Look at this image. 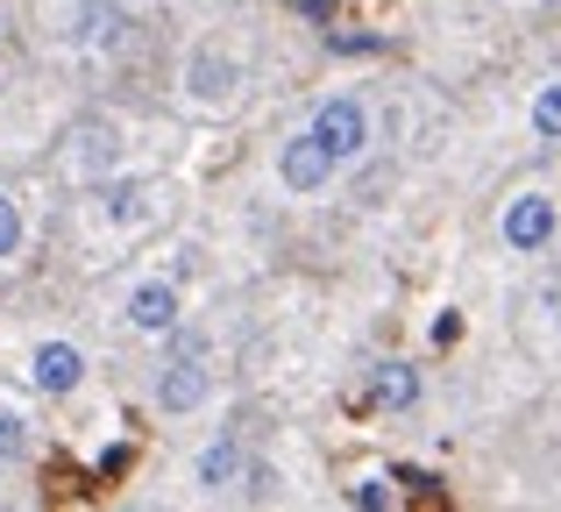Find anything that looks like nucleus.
Returning a JSON list of instances; mask_svg holds the SVG:
<instances>
[{"mask_svg": "<svg viewBox=\"0 0 561 512\" xmlns=\"http://www.w3.org/2000/svg\"><path fill=\"white\" fill-rule=\"evenodd\" d=\"M370 406L377 413H412V406H420V371H412V363H383L370 377Z\"/></svg>", "mask_w": 561, "mask_h": 512, "instance_id": "nucleus-9", "label": "nucleus"}, {"mask_svg": "<svg viewBox=\"0 0 561 512\" xmlns=\"http://www.w3.org/2000/svg\"><path fill=\"white\" fill-rule=\"evenodd\" d=\"M14 250H22V207L0 193V257H14Z\"/></svg>", "mask_w": 561, "mask_h": 512, "instance_id": "nucleus-16", "label": "nucleus"}, {"mask_svg": "<svg viewBox=\"0 0 561 512\" xmlns=\"http://www.w3.org/2000/svg\"><path fill=\"white\" fill-rule=\"evenodd\" d=\"M79 377H85V356H79V342H43L36 356H28V385H36V391H50V399L79 391Z\"/></svg>", "mask_w": 561, "mask_h": 512, "instance_id": "nucleus-7", "label": "nucleus"}, {"mask_svg": "<svg viewBox=\"0 0 561 512\" xmlns=\"http://www.w3.org/2000/svg\"><path fill=\"white\" fill-rule=\"evenodd\" d=\"M234 86H242V71H234L228 50H192L185 57V100H199V107H228Z\"/></svg>", "mask_w": 561, "mask_h": 512, "instance_id": "nucleus-4", "label": "nucleus"}, {"mask_svg": "<svg viewBox=\"0 0 561 512\" xmlns=\"http://www.w3.org/2000/svg\"><path fill=\"white\" fill-rule=\"evenodd\" d=\"M534 136L561 143V86H540L534 93Z\"/></svg>", "mask_w": 561, "mask_h": 512, "instance_id": "nucleus-14", "label": "nucleus"}, {"mask_svg": "<svg viewBox=\"0 0 561 512\" xmlns=\"http://www.w3.org/2000/svg\"><path fill=\"white\" fill-rule=\"evenodd\" d=\"M128 328H136V334H171V328H179V285H171V277L136 285V292H128Z\"/></svg>", "mask_w": 561, "mask_h": 512, "instance_id": "nucleus-8", "label": "nucleus"}, {"mask_svg": "<svg viewBox=\"0 0 561 512\" xmlns=\"http://www.w3.org/2000/svg\"><path fill=\"white\" fill-rule=\"evenodd\" d=\"M306 128H313V136L328 143L334 164H348V157L370 150V107H363V100H348V93H334V100H328V107H320Z\"/></svg>", "mask_w": 561, "mask_h": 512, "instance_id": "nucleus-1", "label": "nucleus"}, {"mask_svg": "<svg viewBox=\"0 0 561 512\" xmlns=\"http://www.w3.org/2000/svg\"><path fill=\"white\" fill-rule=\"evenodd\" d=\"M28 456V420L14 406H0V463H22Z\"/></svg>", "mask_w": 561, "mask_h": 512, "instance_id": "nucleus-13", "label": "nucleus"}, {"mask_svg": "<svg viewBox=\"0 0 561 512\" xmlns=\"http://www.w3.org/2000/svg\"><path fill=\"white\" fill-rule=\"evenodd\" d=\"M554 314H561V292H554Z\"/></svg>", "mask_w": 561, "mask_h": 512, "instance_id": "nucleus-17", "label": "nucleus"}, {"mask_svg": "<svg viewBox=\"0 0 561 512\" xmlns=\"http://www.w3.org/2000/svg\"><path fill=\"white\" fill-rule=\"evenodd\" d=\"M192 477H199L206 491H228L234 477H242V448H234V442H214V448L199 456V470H192Z\"/></svg>", "mask_w": 561, "mask_h": 512, "instance_id": "nucleus-12", "label": "nucleus"}, {"mask_svg": "<svg viewBox=\"0 0 561 512\" xmlns=\"http://www.w3.org/2000/svg\"><path fill=\"white\" fill-rule=\"evenodd\" d=\"M505 242L519 257L548 250V242H554V200L548 193H519V200H512V207H505Z\"/></svg>", "mask_w": 561, "mask_h": 512, "instance_id": "nucleus-5", "label": "nucleus"}, {"mask_svg": "<svg viewBox=\"0 0 561 512\" xmlns=\"http://www.w3.org/2000/svg\"><path fill=\"white\" fill-rule=\"evenodd\" d=\"M114 157H122V143H114V128H107V122H85L79 136H71V164H79L85 179L114 171Z\"/></svg>", "mask_w": 561, "mask_h": 512, "instance_id": "nucleus-10", "label": "nucleus"}, {"mask_svg": "<svg viewBox=\"0 0 561 512\" xmlns=\"http://www.w3.org/2000/svg\"><path fill=\"white\" fill-rule=\"evenodd\" d=\"M100 200H107V221H114V228H136L142 214H150V185H142V179H122V185H107Z\"/></svg>", "mask_w": 561, "mask_h": 512, "instance_id": "nucleus-11", "label": "nucleus"}, {"mask_svg": "<svg viewBox=\"0 0 561 512\" xmlns=\"http://www.w3.org/2000/svg\"><path fill=\"white\" fill-rule=\"evenodd\" d=\"M206 363H199V349H179V356L157 371V413H192V406L206 399Z\"/></svg>", "mask_w": 561, "mask_h": 512, "instance_id": "nucleus-3", "label": "nucleus"}, {"mask_svg": "<svg viewBox=\"0 0 561 512\" xmlns=\"http://www.w3.org/2000/svg\"><path fill=\"white\" fill-rule=\"evenodd\" d=\"M128 29L136 22H128V8H114V0H85V8L71 14V43H79V50H100V57L122 50Z\"/></svg>", "mask_w": 561, "mask_h": 512, "instance_id": "nucleus-6", "label": "nucleus"}, {"mask_svg": "<svg viewBox=\"0 0 561 512\" xmlns=\"http://www.w3.org/2000/svg\"><path fill=\"white\" fill-rule=\"evenodd\" d=\"M348 505H363V512L391 505V485H383V477H356V485H348Z\"/></svg>", "mask_w": 561, "mask_h": 512, "instance_id": "nucleus-15", "label": "nucleus"}, {"mask_svg": "<svg viewBox=\"0 0 561 512\" xmlns=\"http://www.w3.org/2000/svg\"><path fill=\"white\" fill-rule=\"evenodd\" d=\"M334 171H342V164L328 157V143H320L313 128H299V136L285 143V157H277V179H285L291 193H320V185H328Z\"/></svg>", "mask_w": 561, "mask_h": 512, "instance_id": "nucleus-2", "label": "nucleus"}]
</instances>
